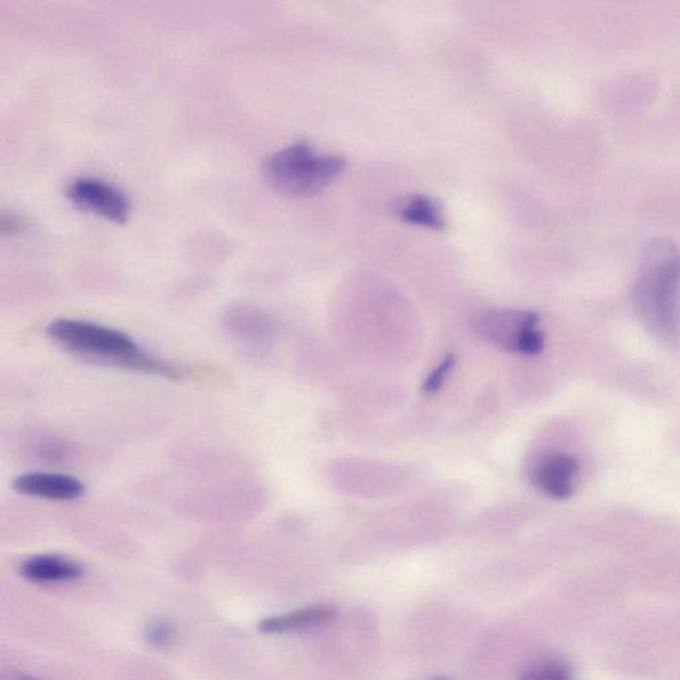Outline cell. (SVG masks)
<instances>
[{"label":"cell","mask_w":680,"mask_h":680,"mask_svg":"<svg viewBox=\"0 0 680 680\" xmlns=\"http://www.w3.org/2000/svg\"><path fill=\"white\" fill-rule=\"evenodd\" d=\"M638 312L654 334L673 338L680 327V249L657 238L643 251L634 287Z\"/></svg>","instance_id":"6da1fadb"},{"label":"cell","mask_w":680,"mask_h":680,"mask_svg":"<svg viewBox=\"0 0 680 680\" xmlns=\"http://www.w3.org/2000/svg\"><path fill=\"white\" fill-rule=\"evenodd\" d=\"M48 335L65 350L82 357L147 374L178 376L173 366L143 350L131 336L119 330L77 319H59L50 324Z\"/></svg>","instance_id":"7a4b0ae2"},{"label":"cell","mask_w":680,"mask_h":680,"mask_svg":"<svg viewBox=\"0 0 680 680\" xmlns=\"http://www.w3.org/2000/svg\"><path fill=\"white\" fill-rule=\"evenodd\" d=\"M346 170V160L321 154L307 143H295L264 160L267 183L282 194L307 197L333 184Z\"/></svg>","instance_id":"3957f363"},{"label":"cell","mask_w":680,"mask_h":680,"mask_svg":"<svg viewBox=\"0 0 680 680\" xmlns=\"http://www.w3.org/2000/svg\"><path fill=\"white\" fill-rule=\"evenodd\" d=\"M69 200L84 212L123 224L131 213L129 198L110 183L95 177H79L67 186Z\"/></svg>","instance_id":"277c9868"},{"label":"cell","mask_w":680,"mask_h":680,"mask_svg":"<svg viewBox=\"0 0 680 680\" xmlns=\"http://www.w3.org/2000/svg\"><path fill=\"white\" fill-rule=\"evenodd\" d=\"M12 485L22 495L57 502H72L86 493V487L79 479L62 473L29 472L21 474Z\"/></svg>","instance_id":"5b68a950"},{"label":"cell","mask_w":680,"mask_h":680,"mask_svg":"<svg viewBox=\"0 0 680 680\" xmlns=\"http://www.w3.org/2000/svg\"><path fill=\"white\" fill-rule=\"evenodd\" d=\"M579 465L574 457L564 454L547 456L533 472V483L553 498H567L574 491Z\"/></svg>","instance_id":"8992f818"},{"label":"cell","mask_w":680,"mask_h":680,"mask_svg":"<svg viewBox=\"0 0 680 680\" xmlns=\"http://www.w3.org/2000/svg\"><path fill=\"white\" fill-rule=\"evenodd\" d=\"M23 579L34 583H58L79 579L83 574L81 564L74 559L58 555L33 556L21 564Z\"/></svg>","instance_id":"52a82bcc"},{"label":"cell","mask_w":680,"mask_h":680,"mask_svg":"<svg viewBox=\"0 0 680 680\" xmlns=\"http://www.w3.org/2000/svg\"><path fill=\"white\" fill-rule=\"evenodd\" d=\"M336 617V610L329 605H317L304 607L282 616L263 619L260 630L264 634L290 633L302 629L314 628V626L326 625Z\"/></svg>","instance_id":"ba28073f"},{"label":"cell","mask_w":680,"mask_h":680,"mask_svg":"<svg viewBox=\"0 0 680 680\" xmlns=\"http://www.w3.org/2000/svg\"><path fill=\"white\" fill-rule=\"evenodd\" d=\"M400 220L407 224L443 231L445 227V217L441 203L426 196L409 197L397 210Z\"/></svg>","instance_id":"9c48e42d"},{"label":"cell","mask_w":680,"mask_h":680,"mask_svg":"<svg viewBox=\"0 0 680 680\" xmlns=\"http://www.w3.org/2000/svg\"><path fill=\"white\" fill-rule=\"evenodd\" d=\"M520 680H574V677L567 662L546 658L529 665Z\"/></svg>","instance_id":"30bf717a"},{"label":"cell","mask_w":680,"mask_h":680,"mask_svg":"<svg viewBox=\"0 0 680 680\" xmlns=\"http://www.w3.org/2000/svg\"><path fill=\"white\" fill-rule=\"evenodd\" d=\"M146 636L150 645L164 648L172 645L176 631L172 625L164 621L149 623L146 629Z\"/></svg>","instance_id":"8fae6325"},{"label":"cell","mask_w":680,"mask_h":680,"mask_svg":"<svg viewBox=\"0 0 680 680\" xmlns=\"http://www.w3.org/2000/svg\"><path fill=\"white\" fill-rule=\"evenodd\" d=\"M454 364V355H448V357L443 360V363L438 364L436 369L433 370L432 374L426 378V381L424 383V391H426V393H435V391L441 388L443 386L445 378H447Z\"/></svg>","instance_id":"7c38bea8"},{"label":"cell","mask_w":680,"mask_h":680,"mask_svg":"<svg viewBox=\"0 0 680 680\" xmlns=\"http://www.w3.org/2000/svg\"><path fill=\"white\" fill-rule=\"evenodd\" d=\"M21 680H36V679H33V678H23V679H21Z\"/></svg>","instance_id":"4fadbf2b"}]
</instances>
